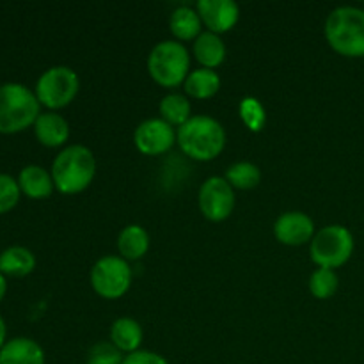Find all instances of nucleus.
<instances>
[{
	"label": "nucleus",
	"instance_id": "obj_1",
	"mask_svg": "<svg viewBox=\"0 0 364 364\" xmlns=\"http://www.w3.org/2000/svg\"><path fill=\"white\" fill-rule=\"evenodd\" d=\"M60 194L73 196L84 192L96 176V156L87 146L70 144L59 151L50 169Z\"/></svg>",
	"mask_w": 364,
	"mask_h": 364
},
{
	"label": "nucleus",
	"instance_id": "obj_2",
	"mask_svg": "<svg viewBox=\"0 0 364 364\" xmlns=\"http://www.w3.org/2000/svg\"><path fill=\"white\" fill-rule=\"evenodd\" d=\"M176 144L188 159L210 162L223 153L226 146V132L213 117L192 116L176 130Z\"/></svg>",
	"mask_w": 364,
	"mask_h": 364
},
{
	"label": "nucleus",
	"instance_id": "obj_3",
	"mask_svg": "<svg viewBox=\"0 0 364 364\" xmlns=\"http://www.w3.org/2000/svg\"><path fill=\"white\" fill-rule=\"evenodd\" d=\"M41 114L36 92L18 82L0 85V134L13 135L34 127Z\"/></svg>",
	"mask_w": 364,
	"mask_h": 364
},
{
	"label": "nucleus",
	"instance_id": "obj_4",
	"mask_svg": "<svg viewBox=\"0 0 364 364\" xmlns=\"http://www.w3.org/2000/svg\"><path fill=\"white\" fill-rule=\"evenodd\" d=\"M326 39L343 57H364V9L354 6L336 7L326 20Z\"/></svg>",
	"mask_w": 364,
	"mask_h": 364
},
{
	"label": "nucleus",
	"instance_id": "obj_5",
	"mask_svg": "<svg viewBox=\"0 0 364 364\" xmlns=\"http://www.w3.org/2000/svg\"><path fill=\"white\" fill-rule=\"evenodd\" d=\"M148 73L160 87H180L191 73V53L176 39L160 41L148 55Z\"/></svg>",
	"mask_w": 364,
	"mask_h": 364
},
{
	"label": "nucleus",
	"instance_id": "obj_6",
	"mask_svg": "<svg viewBox=\"0 0 364 364\" xmlns=\"http://www.w3.org/2000/svg\"><path fill=\"white\" fill-rule=\"evenodd\" d=\"M352 252H354V235L341 224H331L318 230L309 245L311 262L318 269H340L350 259Z\"/></svg>",
	"mask_w": 364,
	"mask_h": 364
},
{
	"label": "nucleus",
	"instance_id": "obj_7",
	"mask_svg": "<svg viewBox=\"0 0 364 364\" xmlns=\"http://www.w3.org/2000/svg\"><path fill=\"white\" fill-rule=\"evenodd\" d=\"M80 78L77 71L68 66H52L43 71L41 77L36 82V98L48 110L64 109L70 105L78 95Z\"/></svg>",
	"mask_w": 364,
	"mask_h": 364
},
{
	"label": "nucleus",
	"instance_id": "obj_8",
	"mask_svg": "<svg viewBox=\"0 0 364 364\" xmlns=\"http://www.w3.org/2000/svg\"><path fill=\"white\" fill-rule=\"evenodd\" d=\"M89 281L95 294L102 299H121L132 287L130 263L121 256H103L92 265Z\"/></svg>",
	"mask_w": 364,
	"mask_h": 364
},
{
	"label": "nucleus",
	"instance_id": "obj_9",
	"mask_svg": "<svg viewBox=\"0 0 364 364\" xmlns=\"http://www.w3.org/2000/svg\"><path fill=\"white\" fill-rule=\"evenodd\" d=\"M235 188L226 178L212 176L201 185L198 194V205L203 217L212 223H223L235 210Z\"/></svg>",
	"mask_w": 364,
	"mask_h": 364
},
{
	"label": "nucleus",
	"instance_id": "obj_10",
	"mask_svg": "<svg viewBox=\"0 0 364 364\" xmlns=\"http://www.w3.org/2000/svg\"><path fill=\"white\" fill-rule=\"evenodd\" d=\"M134 144L146 156L164 155L176 144V130L162 117H149L135 128Z\"/></svg>",
	"mask_w": 364,
	"mask_h": 364
},
{
	"label": "nucleus",
	"instance_id": "obj_11",
	"mask_svg": "<svg viewBox=\"0 0 364 364\" xmlns=\"http://www.w3.org/2000/svg\"><path fill=\"white\" fill-rule=\"evenodd\" d=\"M315 223L304 212H284L274 223V237L288 247H301L315 237Z\"/></svg>",
	"mask_w": 364,
	"mask_h": 364
},
{
	"label": "nucleus",
	"instance_id": "obj_12",
	"mask_svg": "<svg viewBox=\"0 0 364 364\" xmlns=\"http://www.w3.org/2000/svg\"><path fill=\"white\" fill-rule=\"evenodd\" d=\"M196 11L208 32L219 36L230 32L240 20V9L233 0H199Z\"/></svg>",
	"mask_w": 364,
	"mask_h": 364
},
{
	"label": "nucleus",
	"instance_id": "obj_13",
	"mask_svg": "<svg viewBox=\"0 0 364 364\" xmlns=\"http://www.w3.org/2000/svg\"><path fill=\"white\" fill-rule=\"evenodd\" d=\"M34 135L45 148H63L70 139V123L60 114L46 110L36 119Z\"/></svg>",
	"mask_w": 364,
	"mask_h": 364
},
{
	"label": "nucleus",
	"instance_id": "obj_14",
	"mask_svg": "<svg viewBox=\"0 0 364 364\" xmlns=\"http://www.w3.org/2000/svg\"><path fill=\"white\" fill-rule=\"evenodd\" d=\"M0 364H45V350L32 338H13L0 348Z\"/></svg>",
	"mask_w": 364,
	"mask_h": 364
},
{
	"label": "nucleus",
	"instance_id": "obj_15",
	"mask_svg": "<svg viewBox=\"0 0 364 364\" xmlns=\"http://www.w3.org/2000/svg\"><path fill=\"white\" fill-rule=\"evenodd\" d=\"M18 185H20L21 194H25L31 199H46L55 191L52 173L46 171L45 167L36 166V164L25 166L20 171V174H18Z\"/></svg>",
	"mask_w": 364,
	"mask_h": 364
},
{
	"label": "nucleus",
	"instance_id": "obj_16",
	"mask_svg": "<svg viewBox=\"0 0 364 364\" xmlns=\"http://www.w3.org/2000/svg\"><path fill=\"white\" fill-rule=\"evenodd\" d=\"M192 52L201 68H208V70H215L226 60V45L223 38L208 31L201 32V36L196 39Z\"/></svg>",
	"mask_w": 364,
	"mask_h": 364
},
{
	"label": "nucleus",
	"instance_id": "obj_17",
	"mask_svg": "<svg viewBox=\"0 0 364 364\" xmlns=\"http://www.w3.org/2000/svg\"><path fill=\"white\" fill-rule=\"evenodd\" d=\"M142 338H144V333H142L141 323L134 318L121 316L110 326V341L114 347H117L127 355L141 350Z\"/></svg>",
	"mask_w": 364,
	"mask_h": 364
},
{
	"label": "nucleus",
	"instance_id": "obj_18",
	"mask_svg": "<svg viewBox=\"0 0 364 364\" xmlns=\"http://www.w3.org/2000/svg\"><path fill=\"white\" fill-rule=\"evenodd\" d=\"M117 251L121 258L127 259L128 263L141 259L149 251L148 231L139 224H128L117 237Z\"/></svg>",
	"mask_w": 364,
	"mask_h": 364
},
{
	"label": "nucleus",
	"instance_id": "obj_19",
	"mask_svg": "<svg viewBox=\"0 0 364 364\" xmlns=\"http://www.w3.org/2000/svg\"><path fill=\"white\" fill-rule=\"evenodd\" d=\"M36 269V256L23 245H11L0 252V274L9 277H25Z\"/></svg>",
	"mask_w": 364,
	"mask_h": 364
},
{
	"label": "nucleus",
	"instance_id": "obj_20",
	"mask_svg": "<svg viewBox=\"0 0 364 364\" xmlns=\"http://www.w3.org/2000/svg\"><path fill=\"white\" fill-rule=\"evenodd\" d=\"M185 96L194 100H210L219 92L220 77L215 70L208 68H198L188 73L187 80L183 82Z\"/></svg>",
	"mask_w": 364,
	"mask_h": 364
},
{
	"label": "nucleus",
	"instance_id": "obj_21",
	"mask_svg": "<svg viewBox=\"0 0 364 364\" xmlns=\"http://www.w3.org/2000/svg\"><path fill=\"white\" fill-rule=\"evenodd\" d=\"M169 28L176 41H196L203 32V21L198 11L192 7L181 6L171 13Z\"/></svg>",
	"mask_w": 364,
	"mask_h": 364
},
{
	"label": "nucleus",
	"instance_id": "obj_22",
	"mask_svg": "<svg viewBox=\"0 0 364 364\" xmlns=\"http://www.w3.org/2000/svg\"><path fill=\"white\" fill-rule=\"evenodd\" d=\"M160 117H162L166 123H169L171 127H183L188 119L192 117V107L191 102L185 95L180 92H169L162 98L159 105Z\"/></svg>",
	"mask_w": 364,
	"mask_h": 364
},
{
	"label": "nucleus",
	"instance_id": "obj_23",
	"mask_svg": "<svg viewBox=\"0 0 364 364\" xmlns=\"http://www.w3.org/2000/svg\"><path fill=\"white\" fill-rule=\"evenodd\" d=\"M224 178L237 191H252L262 181V171L252 162H237L230 166Z\"/></svg>",
	"mask_w": 364,
	"mask_h": 364
},
{
	"label": "nucleus",
	"instance_id": "obj_24",
	"mask_svg": "<svg viewBox=\"0 0 364 364\" xmlns=\"http://www.w3.org/2000/svg\"><path fill=\"white\" fill-rule=\"evenodd\" d=\"M340 287V277L331 269H316L309 277V291L318 301H327L333 297Z\"/></svg>",
	"mask_w": 364,
	"mask_h": 364
},
{
	"label": "nucleus",
	"instance_id": "obj_25",
	"mask_svg": "<svg viewBox=\"0 0 364 364\" xmlns=\"http://www.w3.org/2000/svg\"><path fill=\"white\" fill-rule=\"evenodd\" d=\"M238 112H240L242 121H244L245 127L251 132H262V128L267 123V112L265 107L262 105L258 98H252V96H245L240 102L238 107Z\"/></svg>",
	"mask_w": 364,
	"mask_h": 364
},
{
	"label": "nucleus",
	"instance_id": "obj_26",
	"mask_svg": "<svg viewBox=\"0 0 364 364\" xmlns=\"http://www.w3.org/2000/svg\"><path fill=\"white\" fill-rule=\"evenodd\" d=\"M124 355L112 341H98L87 352L85 364H123Z\"/></svg>",
	"mask_w": 364,
	"mask_h": 364
},
{
	"label": "nucleus",
	"instance_id": "obj_27",
	"mask_svg": "<svg viewBox=\"0 0 364 364\" xmlns=\"http://www.w3.org/2000/svg\"><path fill=\"white\" fill-rule=\"evenodd\" d=\"M20 185L9 174L0 173V215L11 212L20 201Z\"/></svg>",
	"mask_w": 364,
	"mask_h": 364
},
{
	"label": "nucleus",
	"instance_id": "obj_28",
	"mask_svg": "<svg viewBox=\"0 0 364 364\" xmlns=\"http://www.w3.org/2000/svg\"><path fill=\"white\" fill-rule=\"evenodd\" d=\"M123 364H169L164 355L156 354V352L151 350H137L134 354L124 355Z\"/></svg>",
	"mask_w": 364,
	"mask_h": 364
},
{
	"label": "nucleus",
	"instance_id": "obj_29",
	"mask_svg": "<svg viewBox=\"0 0 364 364\" xmlns=\"http://www.w3.org/2000/svg\"><path fill=\"white\" fill-rule=\"evenodd\" d=\"M7 343V327H6V320L2 318L0 315V348Z\"/></svg>",
	"mask_w": 364,
	"mask_h": 364
},
{
	"label": "nucleus",
	"instance_id": "obj_30",
	"mask_svg": "<svg viewBox=\"0 0 364 364\" xmlns=\"http://www.w3.org/2000/svg\"><path fill=\"white\" fill-rule=\"evenodd\" d=\"M7 291V281H6V276L4 274H0V302H2L4 295H6Z\"/></svg>",
	"mask_w": 364,
	"mask_h": 364
},
{
	"label": "nucleus",
	"instance_id": "obj_31",
	"mask_svg": "<svg viewBox=\"0 0 364 364\" xmlns=\"http://www.w3.org/2000/svg\"><path fill=\"white\" fill-rule=\"evenodd\" d=\"M363 9H364V6H363Z\"/></svg>",
	"mask_w": 364,
	"mask_h": 364
}]
</instances>
